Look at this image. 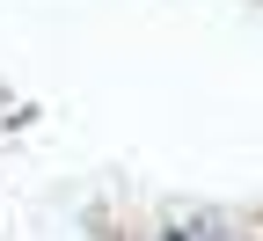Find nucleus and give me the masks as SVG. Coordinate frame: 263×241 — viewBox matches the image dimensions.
<instances>
[{
  "instance_id": "f257e3e1",
  "label": "nucleus",
  "mask_w": 263,
  "mask_h": 241,
  "mask_svg": "<svg viewBox=\"0 0 263 241\" xmlns=\"http://www.w3.org/2000/svg\"><path fill=\"white\" fill-rule=\"evenodd\" d=\"M161 241H241L234 227H219V219H183V227H168Z\"/></svg>"
}]
</instances>
